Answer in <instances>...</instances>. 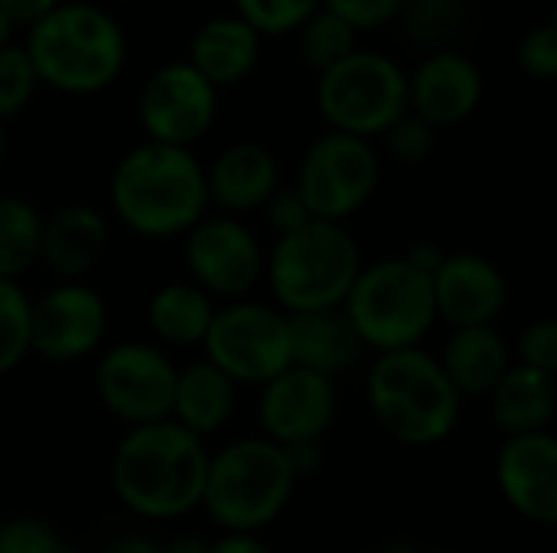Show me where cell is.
<instances>
[{
    "instance_id": "cell-1",
    "label": "cell",
    "mask_w": 557,
    "mask_h": 553,
    "mask_svg": "<svg viewBox=\"0 0 557 553\" xmlns=\"http://www.w3.org/2000/svg\"><path fill=\"white\" fill-rule=\"evenodd\" d=\"M209 453L202 440L173 420L131 427L111 456L117 502L150 521L183 518L202 505Z\"/></svg>"
},
{
    "instance_id": "cell-2",
    "label": "cell",
    "mask_w": 557,
    "mask_h": 553,
    "mask_svg": "<svg viewBox=\"0 0 557 553\" xmlns=\"http://www.w3.org/2000/svg\"><path fill=\"white\" fill-rule=\"evenodd\" d=\"M111 209L140 238H176L206 218V169L193 150L144 140L111 173Z\"/></svg>"
},
{
    "instance_id": "cell-3",
    "label": "cell",
    "mask_w": 557,
    "mask_h": 553,
    "mask_svg": "<svg viewBox=\"0 0 557 553\" xmlns=\"http://www.w3.org/2000/svg\"><path fill=\"white\" fill-rule=\"evenodd\" d=\"M26 55L42 85L62 95H98L127 62L121 23L95 3H59L29 26Z\"/></svg>"
},
{
    "instance_id": "cell-4",
    "label": "cell",
    "mask_w": 557,
    "mask_h": 553,
    "mask_svg": "<svg viewBox=\"0 0 557 553\" xmlns=\"http://www.w3.org/2000/svg\"><path fill=\"white\" fill-rule=\"evenodd\" d=\"M300 473L290 453L264 437L235 440L209 456L202 505L225 535H258L294 499Z\"/></svg>"
},
{
    "instance_id": "cell-5",
    "label": "cell",
    "mask_w": 557,
    "mask_h": 553,
    "mask_svg": "<svg viewBox=\"0 0 557 553\" xmlns=\"http://www.w3.org/2000/svg\"><path fill=\"white\" fill-rule=\"evenodd\" d=\"M366 394L375 424L401 447H434L447 440L463 404L441 362L421 345L379 355Z\"/></svg>"
},
{
    "instance_id": "cell-6",
    "label": "cell",
    "mask_w": 557,
    "mask_h": 553,
    "mask_svg": "<svg viewBox=\"0 0 557 553\" xmlns=\"http://www.w3.org/2000/svg\"><path fill=\"white\" fill-rule=\"evenodd\" d=\"M359 271L362 251L349 228L317 218L277 235L271 257L264 261L268 287L277 300V310L287 316L343 310Z\"/></svg>"
},
{
    "instance_id": "cell-7",
    "label": "cell",
    "mask_w": 557,
    "mask_h": 553,
    "mask_svg": "<svg viewBox=\"0 0 557 553\" xmlns=\"http://www.w3.org/2000/svg\"><path fill=\"white\" fill-rule=\"evenodd\" d=\"M343 313L362 349L379 355L418 349L437 319L431 274L411 264L405 254L362 264Z\"/></svg>"
},
{
    "instance_id": "cell-8",
    "label": "cell",
    "mask_w": 557,
    "mask_h": 553,
    "mask_svg": "<svg viewBox=\"0 0 557 553\" xmlns=\"http://www.w3.org/2000/svg\"><path fill=\"white\" fill-rule=\"evenodd\" d=\"M317 108L330 130L362 140L382 137L398 117L408 114V75L392 55L356 49L343 62L320 72Z\"/></svg>"
},
{
    "instance_id": "cell-9",
    "label": "cell",
    "mask_w": 557,
    "mask_h": 553,
    "mask_svg": "<svg viewBox=\"0 0 557 553\" xmlns=\"http://www.w3.org/2000/svg\"><path fill=\"white\" fill-rule=\"evenodd\" d=\"M379 179L382 163L372 140L330 130L307 147L294 189L300 192L310 218L343 225L369 205Z\"/></svg>"
},
{
    "instance_id": "cell-10",
    "label": "cell",
    "mask_w": 557,
    "mask_h": 553,
    "mask_svg": "<svg viewBox=\"0 0 557 553\" xmlns=\"http://www.w3.org/2000/svg\"><path fill=\"white\" fill-rule=\"evenodd\" d=\"M206 362L235 385H268L290 368L287 313L255 300H235L215 310L202 339Z\"/></svg>"
},
{
    "instance_id": "cell-11",
    "label": "cell",
    "mask_w": 557,
    "mask_h": 553,
    "mask_svg": "<svg viewBox=\"0 0 557 553\" xmlns=\"http://www.w3.org/2000/svg\"><path fill=\"white\" fill-rule=\"evenodd\" d=\"M176 365L163 349L147 342L111 345L95 372V391L111 417L127 427L170 420Z\"/></svg>"
},
{
    "instance_id": "cell-12",
    "label": "cell",
    "mask_w": 557,
    "mask_h": 553,
    "mask_svg": "<svg viewBox=\"0 0 557 553\" xmlns=\"http://www.w3.org/2000/svg\"><path fill=\"white\" fill-rule=\"evenodd\" d=\"M189 284L212 300H242L264 274V251L255 231L235 215H206L183 235Z\"/></svg>"
},
{
    "instance_id": "cell-13",
    "label": "cell",
    "mask_w": 557,
    "mask_h": 553,
    "mask_svg": "<svg viewBox=\"0 0 557 553\" xmlns=\"http://www.w3.org/2000/svg\"><path fill=\"white\" fill-rule=\"evenodd\" d=\"M215 111L219 91L186 59L150 72L137 98V121L147 140L183 150L209 134Z\"/></svg>"
},
{
    "instance_id": "cell-14",
    "label": "cell",
    "mask_w": 557,
    "mask_h": 553,
    "mask_svg": "<svg viewBox=\"0 0 557 553\" xmlns=\"http://www.w3.org/2000/svg\"><path fill=\"white\" fill-rule=\"evenodd\" d=\"M108 303L82 280H62L29 306V352L49 362H75L101 345Z\"/></svg>"
},
{
    "instance_id": "cell-15",
    "label": "cell",
    "mask_w": 557,
    "mask_h": 553,
    "mask_svg": "<svg viewBox=\"0 0 557 553\" xmlns=\"http://www.w3.org/2000/svg\"><path fill=\"white\" fill-rule=\"evenodd\" d=\"M258 420L264 440L297 450L320 443L336 420V388L330 378L290 365L268 385H261Z\"/></svg>"
},
{
    "instance_id": "cell-16",
    "label": "cell",
    "mask_w": 557,
    "mask_h": 553,
    "mask_svg": "<svg viewBox=\"0 0 557 553\" xmlns=\"http://www.w3.org/2000/svg\"><path fill=\"white\" fill-rule=\"evenodd\" d=\"M486 91L483 68L460 49L431 52L421 59L414 75H408V114L421 117L428 127H454L467 121Z\"/></svg>"
},
{
    "instance_id": "cell-17",
    "label": "cell",
    "mask_w": 557,
    "mask_h": 553,
    "mask_svg": "<svg viewBox=\"0 0 557 553\" xmlns=\"http://www.w3.org/2000/svg\"><path fill=\"white\" fill-rule=\"evenodd\" d=\"M431 287L437 319H447L454 329L496 326L509 303V284L503 271L483 254H444L431 274Z\"/></svg>"
},
{
    "instance_id": "cell-18",
    "label": "cell",
    "mask_w": 557,
    "mask_h": 553,
    "mask_svg": "<svg viewBox=\"0 0 557 553\" xmlns=\"http://www.w3.org/2000/svg\"><path fill=\"white\" fill-rule=\"evenodd\" d=\"M496 486L509 508L539 525L557 521V440L545 433L506 437L496 456Z\"/></svg>"
},
{
    "instance_id": "cell-19",
    "label": "cell",
    "mask_w": 557,
    "mask_h": 553,
    "mask_svg": "<svg viewBox=\"0 0 557 553\" xmlns=\"http://www.w3.org/2000/svg\"><path fill=\"white\" fill-rule=\"evenodd\" d=\"M281 186L277 160L261 143H232L225 147L215 163L206 169V192L209 205H219L222 215H242L264 209V202Z\"/></svg>"
},
{
    "instance_id": "cell-20",
    "label": "cell",
    "mask_w": 557,
    "mask_h": 553,
    "mask_svg": "<svg viewBox=\"0 0 557 553\" xmlns=\"http://www.w3.org/2000/svg\"><path fill=\"white\" fill-rule=\"evenodd\" d=\"M108 218L95 205L69 202L42 218L39 264H46L62 280L85 277L108 248Z\"/></svg>"
},
{
    "instance_id": "cell-21",
    "label": "cell",
    "mask_w": 557,
    "mask_h": 553,
    "mask_svg": "<svg viewBox=\"0 0 557 553\" xmlns=\"http://www.w3.org/2000/svg\"><path fill=\"white\" fill-rule=\"evenodd\" d=\"M258 55H261V36L238 13H222L206 20L193 33L186 62L219 91L245 81L255 72Z\"/></svg>"
},
{
    "instance_id": "cell-22",
    "label": "cell",
    "mask_w": 557,
    "mask_h": 553,
    "mask_svg": "<svg viewBox=\"0 0 557 553\" xmlns=\"http://www.w3.org/2000/svg\"><path fill=\"white\" fill-rule=\"evenodd\" d=\"M287 326H290V365L323 375L330 381L349 365H356L366 352L343 310L290 313Z\"/></svg>"
},
{
    "instance_id": "cell-23",
    "label": "cell",
    "mask_w": 557,
    "mask_h": 553,
    "mask_svg": "<svg viewBox=\"0 0 557 553\" xmlns=\"http://www.w3.org/2000/svg\"><path fill=\"white\" fill-rule=\"evenodd\" d=\"M437 362L460 401L490 398L499 378L512 368V352L496 326H467L454 329Z\"/></svg>"
},
{
    "instance_id": "cell-24",
    "label": "cell",
    "mask_w": 557,
    "mask_h": 553,
    "mask_svg": "<svg viewBox=\"0 0 557 553\" xmlns=\"http://www.w3.org/2000/svg\"><path fill=\"white\" fill-rule=\"evenodd\" d=\"M557 385L555 375L525 368L512 362V368L499 378V385L490 391V414L496 430L506 437H525V433H545L555 420Z\"/></svg>"
},
{
    "instance_id": "cell-25",
    "label": "cell",
    "mask_w": 557,
    "mask_h": 553,
    "mask_svg": "<svg viewBox=\"0 0 557 553\" xmlns=\"http://www.w3.org/2000/svg\"><path fill=\"white\" fill-rule=\"evenodd\" d=\"M235 381L225 378L215 365L193 362L186 368H176V388H173V407L170 420L183 430L196 433L199 440L209 433H219L232 411H235Z\"/></svg>"
},
{
    "instance_id": "cell-26",
    "label": "cell",
    "mask_w": 557,
    "mask_h": 553,
    "mask_svg": "<svg viewBox=\"0 0 557 553\" xmlns=\"http://www.w3.org/2000/svg\"><path fill=\"white\" fill-rule=\"evenodd\" d=\"M215 316V303L196 284H166L147 303L150 332L173 349L202 345Z\"/></svg>"
},
{
    "instance_id": "cell-27",
    "label": "cell",
    "mask_w": 557,
    "mask_h": 553,
    "mask_svg": "<svg viewBox=\"0 0 557 553\" xmlns=\"http://www.w3.org/2000/svg\"><path fill=\"white\" fill-rule=\"evenodd\" d=\"M398 16L411 46L424 49L428 55L457 49L470 26L467 0H405Z\"/></svg>"
},
{
    "instance_id": "cell-28",
    "label": "cell",
    "mask_w": 557,
    "mask_h": 553,
    "mask_svg": "<svg viewBox=\"0 0 557 553\" xmlns=\"http://www.w3.org/2000/svg\"><path fill=\"white\" fill-rule=\"evenodd\" d=\"M42 215L20 196H0V277L20 280L39 264Z\"/></svg>"
},
{
    "instance_id": "cell-29",
    "label": "cell",
    "mask_w": 557,
    "mask_h": 553,
    "mask_svg": "<svg viewBox=\"0 0 557 553\" xmlns=\"http://www.w3.org/2000/svg\"><path fill=\"white\" fill-rule=\"evenodd\" d=\"M297 33H300V39H297L300 55L317 72H326L330 65L343 62L346 55H352L359 49V42H356L359 33L349 23H343L336 13L323 10V7Z\"/></svg>"
},
{
    "instance_id": "cell-30",
    "label": "cell",
    "mask_w": 557,
    "mask_h": 553,
    "mask_svg": "<svg viewBox=\"0 0 557 553\" xmlns=\"http://www.w3.org/2000/svg\"><path fill=\"white\" fill-rule=\"evenodd\" d=\"M29 306L20 280L0 277V375H10L29 355Z\"/></svg>"
},
{
    "instance_id": "cell-31",
    "label": "cell",
    "mask_w": 557,
    "mask_h": 553,
    "mask_svg": "<svg viewBox=\"0 0 557 553\" xmlns=\"http://www.w3.org/2000/svg\"><path fill=\"white\" fill-rule=\"evenodd\" d=\"M317 10H320V0H235V13L258 36L297 33Z\"/></svg>"
},
{
    "instance_id": "cell-32",
    "label": "cell",
    "mask_w": 557,
    "mask_h": 553,
    "mask_svg": "<svg viewBox=\"0 0 557 553\" xmlns=\"http://www.w3.org/2000/svg\"><path fill=\"white\" fill-rule=\"evenodd\" d=\"M36 72L23 46H3L0 49V124L7 117H16L36 95Z\"/></svg>"
},
{
    "instance_id": "cell-33",
    "label": "cell",
    "mask_w": 557,
    "mask_h": 553,
    "mask_svg": "<svg viewBox=\"0 0 557 553\" xmlns=\"http://www.w3.org/2000/svg\"><path fill=\"white\" fill-rule=\"evenodd\" d=\"M385 147H388V153L395 156V160H401V163H424L431 153H434V143H437V130L434 127H428L421 117H414V114H405V117H398L385 134Z\"/></svg>"
},
{
    "instance_id": "cell-34",
    "label": "cell",
    "mask_w": 557,
    "mask_h": 553,
    "mask_svg": "<svg viewBox=\"0 0 557 553\" xmlns=\"http://www.w3.org/2000/svg\"><path fill=\"white\" fill-rule=\"evenodd\" d=\"M519 65L529 78L552 81L557 75V26L555 23H539L532 26L522 42H519Z\"/></svg>"
},
{
    "instance_id": "cell-35",
    "label": "cell",
    "mask_w": 557,
    "mask_h": 553,
    "mask_svg": "<svg viewBox=\"0 0 557 553\" xmlns=\"http://www.w3.org/2000/svg\"><path fill=\"white\" fill-rule=\"evenodd\" d=\"M62 541L39 518H13L0 525V553H55Z\"/></svg>"
},
{
    "instance_id": "cell-36",
    "label": "cell",
    "mask_w": 557,
    "mask_h": 553,
    "mask_svg": "<svg viewBox=\"0 0 557 553\" xmlns=\"http://www.w3.org/2000/svg\"><path fill=\"white\" fill-rule=\"evenodd\" d=\"M320 7L336 13L356 33H362V29H375V26L392 23L401 13L405 0H320Z\"/></svg>"
},
{
    "instance_id": "cell-37",
    "label": "cell",
    "mask_w": 557,
    "mask_h": 553,
    "mask_svg": "<svg viewBox=\"0 0 557 553\" xmlns=\"http://www.w3.org/2000/svg\"><path fill=\"white\" fill-rule=\"evenodd\" d=\"M519 365L557 375V323L555 319H539L522 329L519 336Z\"/></svg>"
},
{
    "instance_id": "cell-38",
    "label": "cell",
    "mask_w": 557,
    "mask_h": 553,
    "mask_svg": "<svg viewBox=\"0 0 557 553\" xmlns=\"http://www.w3.org/2000/svg\"><path fill=\"white\" fill-rule=\"evenodd\" d=\"M264 218L277 235H287V231L307 225L310 212H307V205H304V199H300V192L294 186H277L274 196L264 202Z\"/></svg>"
},
{
    "instance_id": "cell-39",
    "label": "cell",
    "mask_w": 557,
    "mask_h": 553,
    "mask_svg": "<svg viewBox=\"0 0 557 553\" xmlns=\"http://www.w3.org/2000/svg\"><path fill=\"white\" fill-rule=\"evenodd\" d=\"M62 0H0V13L13 23V26H33L39 23L49 10H55Z\"/></svg>"
},
{
    "instance_id": "cell-40",
    "label": "cell",
    "mask_w": 557,
    "mask_h": 553,
    "mask_svg": "<svg viewBox=\"0 0 557 553\" xmlns=\"http://www.w3.org/2000/svg\"><path fill=\"white\" fill-rule=\"evenodd\" d=\"M206 553H274L258 535H222L219 541L206 544Z\"/></svg>"
},
{
    "instance_id": "cell-41",
    "label": "cell",
    "mask_w": 557,
    "mask_h": 553,
    "mask_svg": "<svg viewBox=\"0 0 557 553\" xmlns=\"http://www.w3.org/2000/svg\"><path fill=\"white\" fill-rule=\"evenodd\" d=\"M104 553H166L163 544H157V541H150V538H121L117 544H111Z\"/></svg>"
},
{
    "instance_id": "cell-42",
    "label": "cell",
    "mask_w": 557,
    "mask_h": 553,
    "mask_svg": "<svg viewBox=\"0 0 557 553\" xmlns=\"http://www.w3.org/2000/svg\"><path fill=\"white\" fill-rule=\"evenodd\" d=\"M13 29H16V26H13V23H10V20L0 13V49H3V46H10V36H13Z\"/></svg>"
},
{
    "instance_id": "cell-43",
    "label": "cell",
    "mask_w": 557,
    "mask_h": 553,
    "mask_svg": "<svg viewBox=\"0 0 557 553\" xmlns=\"http://www.w3.org/2000/svg\"><path fill=\"white\" fill-rule=\"evenodd\" d=\"M3 153H7V134H3V124H0V163H3Z\"/></svg>"
},
{
    "instance_id": "cell-44",
    "label": "cell",
    "mask_w": 557,
    "mask_h": 553,
    "mask_svg": "<svg viewBox=\"0 0 557 553\" xmlns=\"http://www.w3.org/2000/svg\"><path fill=\"white\" fill-rule=\"evenodd\" d=\"M55 553H82V551H78V548H72V544H59Z\"/></svg>"
},
{
    "instance_id": "cell-45",
    "label": "cell",
    "mask_w": 557,
    "mask_h": 553,
    "mask_svg": "<svg viewBox=\"0 0 557 553\" xmlns=\"http://www.w3.org/2000/svg\"><path fill=\"white\" fill-rule=\"evenodd\" d=\"M369 553H388V551H369Z\"/></svg>"
}]
</instances>
